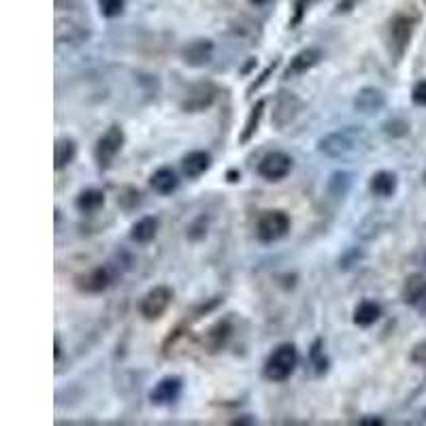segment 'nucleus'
<instances>
[{
    "instance_id": "b1692460",
    "label": "nucleus",
    "mask_w": 426,
    "mask_h": 426,
    "mask_svg": "<svg viewBox=\"0 0 426 426\" xmlns=\"http://www.w3.org/2000/svg\"><path fill=\"white\" fill-rule=\"evenodd\" d=\"M228 335H231L228 324H226V322H218L216 327H213V329L207 333V345H209V352H218V350L226 343Z\"/></svg>"
},
{
    "instance_id": "39448f33",
    "label": "nucleus",
    "mask_w": 426,
    "mask_h": 426,
    "mask_svg": "<svg viewBox=\"0 0 426 426\" xmlns=\"http://www.w3.org/2000/svg\"><path fill=\"white\" fill-rule=\"evenodd\" d=\"M124 130L120 126H109L106 128V132L96 141V147H94V158H96V165L100 169H109L114 165L116 156L122 151L124 147Z\"/></svg>"
},
{
    "instance_id": "a878e982",
    "label": "nucleus",
    "mask_w": 426,
    "mask_h": 426,
    "mask_svg": "<svg viewBox=\"0 0 426 426\" xmlns=\"http://www.w3.org/2000/svg\"><path fill=\"white\" fill-rule=\"evenodd\" d=\"M384 132L390 135V137H405L409 132V124L405 120L394 118V120H390V122L384 124Z\"/></svg>"
},
{
    "instance_id": "bb28decb",
    "label": "nucleus",
    "mask_w": 426,
    "mask_h": 426,
    "mask_svg": "<svg viewBox=\"0 0 426 426\" xmlns=\"http://www.w3.org/2000/svg\"><path fill=\"white\" fill-rule=\"evenodd\" d=\"M411 100L418 104V106H426V79L418 81L411 90Z\"/></svg>"
},
{
    "instance_id": "1a4fd4ad",
    "label": "nucleus",
    "mask_w": 426,
    "mask_h": 426,
    "mask_svg": "<svg viewBox=\"0 0 426 426\" xmlns=\"http://www.w3.org/2000/svg\"><path fill=\"white\" fill-rule=\"evenodd\" d=\"M213 53H216V45H213V41L194 39L181 47V60H184V64H188L192 69H202V67L211 64Z\"/></svg>"
},
{
    "instance_id": "aec40b11",
    "label": "nucleus",
    "mask_w": 426,
    "mask_h": 426,
    "mask_svg": "<svg viewBox=\"0 0 426 426\" xmlns=\"http://www.w3.org/2000/svg\"><path fill=\"white\" fill-rule=\"evenodd\" d=\"M77 156V145L73 139L64 137L56 141V147H53V167L56 171H62L64 167H69Z\"/></svg>"
},
{
    "instance_id": "f3484780",
    "label": "nucleus",
    "mask_w": 426,
    "mask_h": 426,
    "mask_svg": "<svg viewBox=\"0 0 426 426\" xmlns=\"http://www.w3.org/2000/svg\"><path fill=\"white\" fill-rule=\"evenodd\" d=\"M397 188H399V179L390 171H378L376 175L369 179V190H371L373 196H378V198H390V196H394Z\"/></svg>"
},
{
    "instance_id": "412c9836",
    "label": "nucleus",
    "mask_w": 426,
    "mask_h": 426,
    "mask_svg": "<svg viewBox=\"0 0 426 426\" xmlns=\"http://www.w3.org/2000/svg\"><path fill=\"white\" fill-rule=\"evenodd\" d=\"M158 226H160V224H158V218L145 216V218H141L139 222L132 224V228H130V239H132L135 243H149V241L156 239Z\"/></svg>"
},
{
    "instance_id": "20e7f679",
    "label": "nucleus",
    "mask_w": 426,
    "mask_h": 426,
    "mask_svg": "<svg viewBox=\"0 0 426 426\" xmlns=\"http://www.w3.org/2000/svg\"><path fill=\"white\" fill-rule=\"evenodd\" d=\"M413 30H415V20L409 18V15H394L388 24V45H390V53L392 58L399 62L405 51L411 43V36H413Z\"/></svg>"
},
{
    "instance_id": "f8f14e48",
    "label": "nucleus",
    "mask_w": 426,
    "mask_h": 426,
    "mask_svg": "<svg viewBox=\"0 0 426 426\" xmlns=\"http://www.w3.org/2000/svg\"><path fill=\"white\" fill-rule=\"evenodd\" d=\"M181 388H184V384H181V378H177V376H169V378H163L160 380L153 388H151V392H149V401L153 403V405H173L179 397H181Z\"/></svg>"
},
{
    "instance_id": "5701e85b",
    "label": "nucleus",
    "mask_w": 426,
    "mask_h": 426,
    "mask_svg": "<svg viewBox=\"0 0 426 426\" xmlns=\"http://www.w3.org/2000/svg\"><path fill=\"white\" fill-rule=\"evenodd\" d=\"M262 114H264V100H258V102L252 106V109H249V116H247V120H245V126H243V132H241V137H239V143H247V141L258 132Z\"/></svg>"
},
{
    "instance_id": "dca6fc26",
    "label": "nucleus",
    "mask_w": 426,
    "mask_h": 426,
    "mask_svg": "<svg viewBox=\"0 0 426 426\" xmlns=\"http://www.w3.org/2000/svg\"><path fill=\"white\" fill-rule=\"evenodd\" d=\"M211 169V153L202 149L188 151L181 160V171L188 179H198Z\"/></svg>"
},
{
    "instance_id": "423d86ee",
    "label": "nucleus",
    "mask_w": 426,
    "mask_h": 426,
    "mask_svg": "<svg viewBox=\"0 0 426 426\" xmlns=\"http://www.w3.org/2000/svg\"><path fill=\"white\" fill-rule=\"evenodd\" d=\"M171 303H173V290L169 286H156L141 298L139 311L147 322H153V320H160L167 313Z\"/></svg>"
},
{
    "instance_id": "4468645a",
    "label": "nucleus",
    "mask_w": 426,
    "mask_h": 426,
    "mask_svg": "<svg viewBox=\"0 0 426 426\" xmlns=\"http://www.w3.org/2000/svg\"><path fill=\"white\" fill-rule=\"evenodd\" d=\"M403 301L418 309L420 313H426V275L413 273L403 284Z\"/></svg>"
},
{
    "instance_id": "4be33fe9",
    "label": "nucleus",
    "mask_w": 426,
    "mask_h": 426,
    "mask_svg": "<svg viewBox=\"0 0 426 426\" xmlns=\"http://www.w3.org/2000/svg\"><path fill=\"white\" fill-rule=\"evenodd\" d=\"M104 205V194L96 188H88L83 192H79V196L75 198V207L81 213H94Z\"/></svg>"
},
{
    "instance_id": "9b49d317",
    "label": "nucleus",
    "mask_w": 426,
    "mask_h": 426,
    "mask_svg": "<svg viewBox=\"0 0 426 426\" xmlns=\"http://www.w3.org/2000/svg\"><path fill=\"white\" fill-rule=\"evenodd\" d=\"M213 100H216V88L211 83H196L188 90L186 98L181 100V109L188 114H198L209 109Z\"/></svg>"
},
{
    "instance_id": "7ed1b4c3",
    "label": "nucleus",
    "mask_w": 426,
    "mask_h": 426,
    "mask_svg": "<svg viewBox=\"0 0 426 426\" xmlns=\"http://www.w3.org/2000/svg\"><path fill=\"white\" fill-rule=\"evenodd\" d=\"M290 226H292V222L286 211H282V209L264 211L256 224V237L262 243H275L290 233Z\"/></svg>"
},
{
    "instance_id": "c85d7f7f",
    "label": "nucleus",
    "mask_w": 426,
    "mask_h": 426,
    "mask_svg": "<svg viewBox=\"0 0 426 426\" xmlns=\"http://www.w3.org/2000/svg\"><path fill=\"white\" fill-rule=\"evenodd\" d=\"M60 356H62V348H60V339L56 337V360H60Z\"/></svg>"
},
{
    "instance_id": "6ab92c4d",
    "label": "nucleus",
    "mask_w": 426,
    "mask_h": 426,
    "mask_svg": "<svg viewBox=\"0 0 426 426\" xmlns=\"http://www.w3.org/2000/svg\"><path fill=\"white\" fill-rule=\"evenodd\" d=\"M382 317V307L376 301H362L358 303V307L354 309V322L362 329L373 327Z\"/></svg>"
},
{
    "instance_id": "f257e3e1",
    "label": "nucleus",
    "mask_w": 426,
    "mask_h": 426,
    "mask_svg": "<svg viewBox=\"0 0 426 426\" xmlns=\"http://www.w3.org/2000/svg\"><path fill=\"white\" fill-rule=\"evenodd\" d=\"M369 143H371V137L364 126H345L320 139L317 151L324 153L327 158L343 160L366 151Z\"/></svg>"
},
{
    "instance_id": "c756f323",
    "label": "nucleus",
    "mask_w": 426,
    "mask_h": 426,
    "mask_svg": "<svg viewBox=\"0 0 426 426\" xmlns=\"http://www.w3.org/2000/svg\"><path fill=\"white\" fill-rule=\"evenodd\" d=\"M249 3H252L254 7H262V5H266V3H269V0H249Z\"/></svg>"
},
{
    "instance_id": "cd10ccee",
    "label": "nucleus",
    "mask_w": 426,
    "mask_h": 426,
    "mask_svg": "<svg viewBox=\"0 0 426 426\" xmlns=\"http://www.w3.org/2000/svg\"><path fill=\"white\" fill-rule=\"evenodd\" d=\"M411 360L418 362V364H422V366H426V343H418V345L413 348Z\"/></svg>"
},
{
    "instance_id": "a211bd4d",
    "label": "nucleus",
    "mask_w": 426,
    "mask_h": 426,
    "mask_svg": "<svg viewBox=\"0 0 426 426\" xmlns=\"http://www.w3.org/2000/svg\"><path fill=\"white\" fill-rule=\"evenodd\" d=\"M149 186L153 188V192L169 196L179 188V179L177 173L169 167H160L158 171H153V175L149 177Z\"/></svg>"
},
{
    "instance_id": "9d476101",
    "label": "nucleus",
    "mask_w": 426,
    "mask_h": 426,
    "mask_svg": "<svg viewBox=\"0 0 426 426\" xmlns=\"http://www.w3.org/2000/svg\"><path fill=\"white\" fill-rule=\"evenodd\" d=\"M324 53L320 47H305L301 49L298 53H294V56L290 58L286 71H284V77L290 79V77H298V75H305L307 71H311L313 67H317L320 62H322Z\"/></svg>"
},
{
    "instance_id": "ddd939ff",
    "label": "nucleus",
    "mask_w": 426,
    "mask_h": 426,
    "mask_svg": "<svg viewBox=\"0 0 426 426\" xmlns=\"http://www.w3.org/2000/svg\"><path fill=\"white\" fill-rule=\"evenodd\" d=\"M386 106V94L378 88H362L354 96V109L364 116H376Z\"/></svg>"
},
{
    "instance_id": "473e14b6",
    "label": "nucleus",
    "mask_w": 426,
    "mask_h": 426,
    "mask_svg": "<svg viewBox=\"0 0 426 426\" xmlns=\"http://www.w3.org/2000/svg\"><path fill=\"white\" fill-rule=\"evenodd\" d=\"M424 3H426V0H424Z\"/></svg>"
},
{
    "instance_id": "7c9ffc66",
    "label": "nucleus",
    "mask_w": 426,
    "mask_h": 426,
    "mask_svg": "<svg viewBox=\"0 0 426 426\" xmlns=\"http://www.w3.org/2000/svg\"><path fill=\"white\" fill-rule=\"evenodd\" d=\"M422 262H424V266H426V252H424V256H422Z\"/></svg>"
},
{
    "instance_id": "6e6552de",
    "label": "nucleus",
    "mask_w": 426,
    "mask_h": 426,
    "mask_svg": "<svg viewBox=\"0 0 426 426\" xmlns=\"http://www.w3.org/2000/svg\"><path fill=\"white\" fill-rule=\"evenodd\" d=\"M303 109V102L298 96L290 94V92H282L277 98H275V106H273V116H271V122L275 124L277 130H284L288 124H292L296 120V116L301 114Z\"/></svg>"
},
{
    "instance_id": "393cba45",
    "label": "nucleus",
    "mask_w": 426,
    "mask_h": 426,
    "mask_svg": "<svg viewBox=\"0 0 426 426\" xmlns=\"http://www.w3.org/2000/svg\"><path fill=\"white\" fill-rule=\"evenodd\" d=\"M124 5H126L124 0H98L100 15H104V18H118V15H122Z\"/></svg>"
},
{
    "instance_id": "2eb2a0df",
    "label": "nucleus",
    "mask_w": 426,
    "mask_h": 426,
    "mask_svg": "<svg viewBox=\"0 0 426 426\" xmlns=\"http://www.w3.org/2000/svg\"><path fill=\"white\" fill-rule=\"evenodd\" d=\"M114 277L109 273V269L106 266H96V269L79 275L75 280V286L81 290V292H88V294H98V292H104L106 288L111 286Z\"/></svg>"
},
{
    "instance_id": "0eeeda50",
    "label": "nucleus",
    "mask_w": 426,
    "mask_h": 426,
    "mask_svg": "<svg viewBox=\"0 0 426 426\" xmlns=\"http://www.w3.org/2000/svg\"><path fill=\"white\" fill-rule=\"evenodd\" d=\"M294 160L286 151H269L258 165V175L266 181H282L290 175Z\"/></svg>"
},
{
    "instance_id": "f03ea898",
    "label": "nucleus",
    "mask_w": 426,
    "mask_h": 426,
    "mask_svg": "<svg viewBox=\"0 0 426 426\" xmlns=\"http://www.w3.org/2000/svg\"><path fill=\"white\" fill-rule=\"evenodd\" d=\"M296 364H298V352H296V348L292 343H282V345H277L271 352L269 358H266V362H264V378L269 380V382H275V384L286 382V380H290V376L294 373Z\"/></svg>"
},
{
    "instance_id": "2f4dec72",
    "label": "nucleus",
    "mask_w": 426,
    "mask_h": 426,
    "mask_svg": "<svg viewBox=\"0 0 426 426\" xmlns=\"http://www.w3.org/2000/svg\"><path fill=\"white\" fill-rule=\"evenodd\" d=\"M424 184H426V171H424Z\"/></svg>"
}]
</instances>
